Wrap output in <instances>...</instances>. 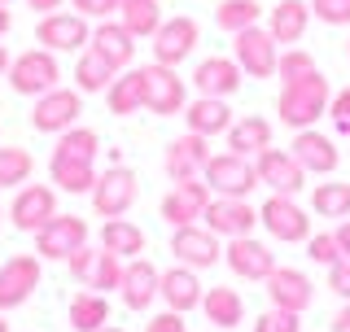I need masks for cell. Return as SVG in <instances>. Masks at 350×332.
<instances>
[{
    "label": "cell",
    "instance_id": "cell-3",
    "mask_svg": "<svg viewBox=\"0 0 350 332\" xmlns=\"http://www.w3.org/2000/svg\"><path fill=\"white\" fill-rule=\"evenodd\" d=\"M92 210L101 219H123L131 206H136V197H140V180H136V171L123 162H109V171L96 175V188L92 193Z\"/></svg>",
    "mask_w": 350,
    "mask_h": 332
},
{
    "label": "cell",
    "instance_id": "cell-39",
    "mask_svg": "<svg viewBox=\"0 0 350 332\" xmlns=\"http://www.w3.org/2000/svg\"><path fill=\"white\" fill-rule=\"evenodd\" d=\"M31 171H36V158L22 145H0V188H22Z\"/></svg>",
    "mask_w": 350,
    "mask_h": 332
},
{
    "label": "cell",
    "instance_id": "cell-53",
    "mask_svg": "<svg viewBox=\"0 0 350 332\" xmlns=\"http://www.w3.org/2000/svg\"><path fill=\"white\" fill-rule=\"evenodd\" d=\"M5 70H9V49L0 44V74H5Z\"/></svg>",
    "mask_w": 350,
    "mask_h": 332
},
{
    "label": "cell",
    "instance_id": "cell-45",
    "mask_svg": "<svg viewBox=\"0 0 350 332\" xmlns=\"http://www.w3.org/2000/svg\"><path fill=\"white\" fill-rule=\"evenodd\" d=\"M75 5V14L79 18H96V22H105V18H114L118 14V5L123 0H70Z\"/></svg>",
    "mask_w": 350,
    "mask_h": 332
},
{
    "label": "cell",
    "instance_id": "cell-17",
    "mask_svg": "<svg viewBox=\"0 0 350 332\" xmlns=\"http://www.w3.org/2000/svg\"><path fill=\"white\" fill-rule=\"evenodd\" d=\"M254 171H258V184H267L271 193H284V197H298L306 184L302 162L289 149H262L254 158Z\"/></svg>",
    "mask_w": 350,
    "mask_h": 332
},
{
    "label": "cell",
    "instance_id": "cell-55",
    "mask_svg": "<svg viewBox=\"0 0 350 332\" xmlns=\"http://www.w3.org/2000/svg\"><path fill=\"white\" fill-rule=\"evenodd\" d=\"M0 332H9V324H5V319H0Z\"/></svg>",
    "mask_w": 350,
    "mask_h": 332
},
{
    "label": "cell",
    "instance_id": "cell-15",
    "mask_svg": "<svg viewBox=\"0 0 350 332\" xmlns=\"http://www.w3.org/2000/svg\"><path fill=\"white\" fill-rule=\"evenodd\" d=\"M197 40H202V27H197V18H162V27L153 31V61L162 66H184V57L197 49Z\"/></svg>",
    "mask_w": 350,
    "mask_h": 332
},
{
    "label": "cell",
    "instance_id": "cell-41",
    "mask_svg": "<svg viewBox=\"0 0 350 332\" xmlns=\"http://www.w3.org/2000/svg\"><path fill=\"white\" fill-rule=\"evenodd\" d=\"M311 70H320V66H315V57L306 49H284L280 61H276L280 83H293V79H302V74H311Z\"/></svg>",
    "mask_w": 350,
    "mask_h": 332
},
{
    "label": "cell",
    "instance_id": "cell-10",
    "mask_svg": "<svg viewBox=\"0 0 350 332\" xmlns=\"http://www.w3.org/2000/svg\"><path fill=\"white\" fill-rule=\"evenodd\" d=\"M40 271H44L40 253H14L0 262V311H14L27 302L40 289Z\"/></svg>",
    "mask_w": 350,
    "mask_h": 332
},
{
    "label": "cell",
    "instance_id": "cell-7",
    "mask_svg": "<svg viewBox=\"0 0 350 332\" xmlns=\"http://www.w3.org/2000/svg\"><path fill=\"white\" fill-rule=\"evenodd\" d=\"M66 267H70V275L79 284H88L92 293H109V289H118L123 284V258L118 253H109V249H88L79 245L66 258Z\"/></svg>",
    "mask_w": 350,
    "mask_h": 332
},
{
    "label": "cell",
    "instance_id": "cell-32",
    "mask_svg": "<svg viewBox=\"0 0 350 332\" xmlns=\"http://www.w3.org/2000/svg\"><path fill=\"white\" fill-rule=\"evenodd\" d=\"M101 249L118 253L123 262L140 258V253H145V227H136L131 219H105V227H101Z\"/></svg>",
    "mask_w": 350,
    "mask_h": 332
},
{
    "label": "cell",
    "instance_id": "cell-56",
    "mask_svg": "<svg viewBox=\"0 0 350 332\" xmlns=\"http://www.w3.org/2000/svg\"><path fill=\"white\" fill-rule=\"evenodd\" d=\"M0 5H14V0H0Z\"/></svg>",
    "mask_w": 350,
    "mask_h": 332
},
{
    "label": "cell",
    "instance_id": "cell-51",
    "mask_svg": "<svg viewBox=\"0 0 350 332\" xmlns=\"http://www.w3.org/2000/svg\"><path fill=\"white\" fill-rule=\"evenodd\" d=\"M333 332H350V306H342V311L333 315V324H328Z\"/></svg>",
    "mask_w": 350,
    "mask_h": 332
},
{
    "label": "cell",
    "instance_id": "cell-24",
    "mask_svg": "<svg viewBox=\"0 0 350 332\" xmlns=\"http://www.w3.org/2000/svg\"><path fill=\"white\" fill-rule=\"evenodd\" d=\"M289 153L302 162V171H306V175H333V171H337V162H342L337 145L324 136V131H315V127H302L298 136H293Z\"/></svg>",
    "mask_w": 350,
    "mask_h": 332
},
{
    "label": "cell",
    "instance_id": "cell-26",
    "mask_svg": "<svg viewBox=\"0 0 350 332\" xmlns=\"http://www.w3.org/2000/svg\"><path fill=\"white\" fill-rule=\"evenodd\" d=\"M202 284H197V271L193 267H184V262H175L171 271H162V289L158 297L167 302V311H180V315H189L202 306Z\"/></svg>",
    "mask_w": 350,
    "mask_h": 332
},
{
    "label": "cell",
    "instance_id": "cell-11",
    "mask_svg": "<svg viewBox=\"0 0 350 332\" xmlns=\"http://www.w3.org/2000/svg\"><path fill=\"white\" fill-rule=\"evenodd\" d=\"M258 223L267 227L276 240H284V245H298V240L311 236V219H306V210L293 202V197H284V193H271L267 202H262Z\"/></svg>",
    "mask_w": 350,
    "mask_h": 332
},
{
    "label": "cell",
    "instance_id": "cell-42",
    "mask_svg": "<svg viewBox=\"0 0 350 332\" xmlns=\"http://www.w3.org/2000/svg\"><path fill=\"white\" fill-rule=\"evenodd\" d=\"M254 332H302V315L271 306V311H262V315L254 319Z\"/></svg>",
    "mask_w": 350,
    "mask_h": 332
},
{
    "label": "cell",
    "instance_id": "cell-43",
    "mask_svg": "<svg viewBox=\"0 0 350 332\" xmlns=\"http://www.w3.org/2000/svg\"><path fill=\"white\" fill-rule=\"evenodd\" d=\"M306 253H311V262H320V267H333V262H342V245H337L333 232L306 236Z\"/></svg>",
    "mask_w": 350,
    "mask_h": 332
},
{
    "label": "cell",
    "instance_id": "cell-37",
    "mask_svg": "<svg viewBox=\"0 0 350 332\" xmlns=\"http://www.w3.org/2000/svg\"><path fill=\"white\" fill-rule=\"evenodd\" d=\"M311 210H315L320 219H350V184H342V180L315 184Z\"/></svg>",
    "mask_w": 350,
    "mask_h": 332
},
{
    "label": "cell",
    "instance_id": "cell-46",
    "mask_svg": "<svg viewBox=\"0 0 350 332\" xmlns=\"http://www.w3.org/2000/svg\"><path fill=\"white\" fill-rule=\"evenodd\" d=\"M328 289H333L350 306V258H342V262H333V267H328Z\"/></svg>",
    "mask_w": 350,
    "mask_h": 332
},
{
    "label": "cell",
    "instance_id": "cell-40",
    "mask_svg": "<svg viewBox=\"0 0 350 332\" xmlns=\"http://www.w3.org/2000/svg\"><path fill=\"white\" fill-rule=\"evenodd\" d=\"M262 14V5L258 0H219V9H215V22H219V31H228V36H237V31H245V27H254Z\"/></svg>",
    "mask_w": 350,
    "mask_h": 332
},
{
    "label": "cell",
    "instance_id": "cell-31",
    "mask_svg": "<svg viewBox=\"0 0 350 332\" xmlns=\"http://www.w3.org/2000/svg\"><path fill=\"white\" fill-rule=\"evenodd\" d=\"M49 180L62 188V193H92L96 188V166L92 162H83V158H57L53 153L49 158Z\"/></svg>",
    "mask_w": 350,
    "mask_h": 332
},
{
    "label": "cell",
    "instance_id": "cell-34",
    "mask_svg": "<svg viewBox=\"0 0 350 332\" xmlns=\"http://www.w3.org/2000/svg\"><path fill=\"white\" fill-rule=\"evenodd\" d=\"M118 22H123L136 40H153V31L162 27V5L158 0H123V5H118Z\"/></svg>",
    "mask_w": 350,
    "mask_h": 332
},
{
    "label": "cell",
    "instance_id": "cell-49",
    "mask_svg": "<svg viewBox=\"0 0 350 332\" xmlns=\"http://www.w3.org/2000/svg\"><path fill=\"white\" fill-rule=\"evenodd\" d=\"M333 236H337V245H342V258H350V219H342V227H337Z\"/></svg>",
    "mask_w": 350,
    "mask_h": 332
},
{
    "label": "cell",
    "instance_id": "cell-25",
    "mask_svg": "<svg viewBox=\"0 0 350 332\" xmlns=\"http://www.w3.org/2000/svg\"><path fill=\"white\" fill-rule=\"evenodd\" d=\"M241 66L232 57H206V61H197V70H193V87H197V96H232L237 87H241Z\"/></svg>",
    "mask_w": 350,
    "mask_h": 332
},
{
    "label": "cell",
    "instance_id": "cell-8",
    "mask_svg": "<svg viewBox=\"0 0 350 332\" xmlns=\"http://www.w3.org/2000/svg\"><path fill=\"white\" fill-rule=\"evenodd\" d=\"M79 245H88V219L79 215H53L36 232V253L44 262H66Z\"/></svg>",
    "mask_w": 350,
    "mask_h": 332
},
{
    "label": "cell",
    "instance_id": "cell-44",
    "mask_svg": "<svg viewBox=\"0 0 350 332\" xmlns=\"http://www.w3.org/2000/svg\"><path fill=\"white\" fill-rule=\"evenodd\" d=\"M311 18L324 27H350V0H311Z\"/></svg>",
    "mask_w": 350,
    "mask_h": 332
},
{
    "label": "cell",
    "instance_id": "cell-21",
    "mask_svg": "<svg viewBox=\"0 0 350 332\" xmlns=\"http://www.w3.org/2000/svg\"><path fill=\"white\" fill-rule=\"evenodd\" d=\"M158 289H162V271L153 267L149 258L123 262V284H118V297H123L127 311H149V306L158 302Z\"/></svg>",
    "mask_w": 350,
    "mask_h": 332
},
{
    "label": "cell",
    "instance_id": "cell-28",
    "mask_svg": "<svg viewBox=\"0 0 350 332\" xmlns=\"http://www.w3.org/2000/svg\"><path fill=\"white\" fill-rule=\"evenodd\" d=\"M184 127L197 131V136H228L232 127V109H228L224 96H197V101L184 105Z\"/></svg>",
    "mask_w": 350,
    "mask_h": 332
},
{
    "label": "cell",
    "instance_id": "cell-58",
    "mask_svg": "<svg viewBox=\"0 0 350 332\" xmlns=\"http://www.w3.org/2000/svg\"><path fill=\"white\" fill-rule=\"evenodd\" d=\"M346 57H350V44H346Z\"/></svg>",
    "mask_w": 350,
    "mask_h": 332
},
{
    "label": "cell",
    "instance_id": "cell-1",
    "mask_svg": "<svg viewBox=\"0 0 350 332\" xmlns=\"http://www.w3.org/2000/svg\"><path fill=\"white\" fill-rule=\"evenodd\" d=\"M328 101H333V87L320 70L302 74L293 83H280V96H276V114L284 127L302 131V127H315L320 118L328 114Z\"/></svg>",
    "mask_w": 350,
    "mask_h": 332
},
{
    "label": "cell",
    "instance_id": "cell-9",
    "mask_svg": "<svg viewBox=\"0 0 350 332\" xmlns=\"http://www.w3.org/2000/svg\"><path fill=\"white\" fill-rule=\"evenodd\" d=\"M189 105V92H184V79L175 66H162L153 61L145 66V109L158 118H171V114H184Z\"/></svg>",
    "mask_w": 350,
    "mask_h": 332
},
{
    "label": "cell",
    "instance_id": "cell-38",
    "mask_svg": "<svg viewBox=\"0 0 350 332\" xmlns=\"http://www.w3.org/2000/svg\"><path fill=\"white\" fill-rule=\"evenodd\" d=\"M57 158H83V162H96V153H101V136H96L92 127H79L75 123L70 131H62L57 136Z\"/></svg>",
    "mask_w": 350,
    "mask_h": 332
},
{
    "label": "cell",
    "instance_id": "cell-13",
    "mask_svg": "<svg viewBox=\"0 0 350 332\" xmlns=\"http://www.w3.org/2000/svg\"><path fill=\"white\" fill-rule=\"evenodd\" d=\"M202 223L215 232L219 240H232V236H250L258 223V210L250 206V197H211Z\"/></svg>",
    "mask_w": 350,
    "mask_h": 332
},
{
    "label": "cell",
    "instance_id": "cell-50",
    "mask_svg": "<svg viewBox=\"0 0 350 332\" xmlns=\"http://www.w3.org/2000/svg\"><path fill=\"white\" fill-rule=\"evenodd\" d=\"M27 5H31V9H40V18H44V14H57L66 0H27Z\"/></svg>",
    "mask_w": 350,
    "mask_h": 332
},
{
    "label": "cell",
    "instance_id": "cell-2",
    "mask_svg": "<svg viewBox=\"0 0 350 332\" xmlns=\"http://www.w3.org/2000/svg\"><path fill=\"white\" fill-rule=\"evenodd\" d=\"M9 87H14L18 96H44V92H53L62 79V66H57V53H49V49H27V53H18L14 61H9Z\"/></svg>",
    "mask_w": 350,
    "mask_h": 332
},
{
    "label": "cell",
    "instance_id": "cell-18",
    "mask_svg": "<svg viewBox=\"0 0 350 332\" xmlns=\"http://www.w3.org/2000/svg\"><path fill=\"white\" fill-rule=\"evenodd\" d=\"M206 162H211V140L197 136V131H184L180 140H171V145H167V158H162V166H167V175H171V184L202 180Z\"/></svg>",
    "mask_w": 350,
    "mask_h": 332
},
{
    "label": "cell",
    "instance_id": "cell-23",
    "mask_svg": "<svg viewBox=\"0 0 350 332\" xmlns=\"http://www.w3.org/2000/svg\"><path fill=\"white\" fill-rule=\"evenodd\" d=\"M88 49L101 53V57L114 66V70H131V61H136V36L123 27V22L105 18L92 27V40H88Z\"/></svg>",
    "mask_w": 350,
    "mask_h": 332
},
{
    "label": "cell",
    "instance_id": "cell-5",
    "mask_svg": "<svg viewBox=\"0 0 350 332\" xmlns=\"http://www.w3.org/2000/svg\"><path fill=\"white\" fill-rule=\"evenodd\" d=\"M202 180L211 184L215 197H250L258 188V171L250 158H241V153H211V162H206Z\"/></svg>",
    "mask_w": 350,
    "mask_h": 332
},
{
    "label": "cell",
    "instance_id": "cell-29",
    "mask_svg": "<svg viewBox=\"0 0 350 332\" xmlns=\"http://www.w3.org/2000/svg\"><path fill=\"white\" fill-rule=\"evenodd\" d=\"M306 27H311V0H280V5L271 9V18H267L271 40L289 44V49L306 36Z\"/></svg>",
    "mask_w": 350,
    "mask_h": 332
},
{
    "label": "cell",
    "instance_id": "cell-19",
    "mask_svg": "<svg viewBox=\"0 0 350 332\" xmlns=\"http://www.w3.org/2000/svg\"><path fill=\"white\" fill-rule=\"evenodd\" d=\"M211 184L206 180H184L175 184L167 197H162V219H167L171 227H184V223H202L206 206H211Z\"/></svg>",
    "mask_w": 350,
    "mask_h": 332
},
{
    "label": "cell",
    "instance_id": "cell-33",
    "mask_svg": "<svg viewBox=\"0 0 350 332\" xmlns=\"http://www.w3.org/2000/svg\"><path fill=\"white\" fill-rule=\"evenodd\" d=\"M202 315L211 319L215 328H241V319H245V302H241L237 289H206L202 293Z\"/></svg>",
    "mask_w": 350,
    "mask_h": 332
},
{
    "label": "cell",
    "instance_id": "cell-12",
    "mask_svg": "<svg viewBox=\"0 0 350 332\" xmlns=\"http://www.w3.org/2000/svg\"><path fill=\"white\" fill-rule=\"evenodd\" d=\"M171 253H175V262H184V267L206 271V267H215V262L224 258V245H219V236L206 223H184V227L171 232Z\"/></svg>",
    "mask_w": 350,
    "mask_h": 332
},
{
    "label": "cell",
    "instance_id": "cell-4",
    "mask_svg": "<svg viewBox=\"0 0 350 332\" xmlns=\"http://www.w3.org/2000/svg\"><path fill=\"white\" fill-rule=\"evenodd\" d=\"M232 61L241 66V74L250 79H271L276 74V61H280V44L271 40L267 27H245L232 36Z\"/></svg>",
    "mask_w": 350,
    "mask_h": 332
},
{
    "label": "cell",
    "instance_id": "cell-14",
    "mask_svg": "<svg viewBox=\"0 0 350 332\" xmlns=\"http://www.w3.org/2000/svg\"><path fill=\"white\" fill-rule=\"evenodd\" d=\"M36 40L49 53H79V49H88V40H92V27H88V18L57 9V14H44L36 22Z\"/></svg>",
    "mask_w": 350,
    "mask_h": 332
},
{
    "label": "cell",
    "instance_id": "cell-20",
    "mask_svg": "<svg viewBox=\"0 0 350 332\" xmlns=\"http://www.w3.org/2000/svg\"><path fill=\"white\" fill-rule=\"evenodd\" d=\"M224 262L232 267V275H241V280H267V275L276 271V253L262 245V240H254V232L228 240Z\"/></svg>",
    "mask_w": 350,
    "mask_h": 332
},
{
    "label": "cell",
    "instance_id": "cell-57",
    "mask_svg": "<svg viewBox=\"0 0 350 332\" xmlns=\"http://www.w3.org/2000/svg\"><path fill=\"white\" fill-rule=\"evenodd\" d=\"M0 223H5V210H0Z\"/></svg>",
    "mask_w": 350,
    "mask_h": 332
},
{
    "label": "cell",
    "instance_id": "cell-16",
    "mask_svg": "<svg viewBox=\"0 0 350 332\" xmlns=\"http://www.w3.org/2000/svg\"><path fill=\"white\" fill-rule=\"evenodd\" d=\"M53 215H57V193L49 184H22L18 197L9 202V223L18 232H40Z\"/></svg>",
    "mask_w": 350,
    "mask_h": 332
},
{
    "label": "cell",
    "instance_id": "cell-30",
    "mask_svg": "<svg viewBox=\"0 0 350 332\" xmlns=\"http://www.w3.org/2000/svg\"><path fill=\"white\" fill-rule=\"evenodd\" d=\"M228 149L241 153V158H258L262 149H271V123L258 118V114L232 118V127H228Z\"/></svg>",
    "mask_w": 350,
    "mask_h": 332
},
{
    "label": "cell",
    "instance_id": "cell-47",
    "mask_svg": "<svg viewBox=\"0 0 350 332\" xmlns=\"http://www.w3.org/2000/svg\"><path fill=\"white\" fill-rule=\"evenodd\" d=\"M328 118L337 123V131H346V136H350V87H342V92L328 101Z\"/></svg>",
    "mask_w": 350,
    "mask_h": 332
},
{
    "label": "cell",
    "instance_id": "cell-27",
    "mask_svg": "<svg viewBox=\"0 0 350 332\" xmlns=\"http://www.w3.org/2000/svg\"><path fill=\"white\" fill-rule=\"evenodd\" d=\"M105 105L114 118H131L145 109V66H131V70H118L114 83L105 87Z\"/></svg>",
    "mask_w": 350,
    "mask_h": 332
},
{
    "label": "cell",
    "instance_id": "cell-35",
    "mask_svg": "<svg viewBox=\"0 0 350 332\" xmlns=\"http://www.w3.org/2000/svg\"><path fill=\"white\" fill-rule=\"evenodd\" d=\"M109 324L105 293H75L70 297V328L75 332H101Z\"/></svg>",
    "mask_w": 350,
    "mask_h": 332
},
{
    "label": "cell",
    "instance_id": "cell-52",
    "mask_svg": "<svg viewBox=\"0 0 350 332\" xmlns=\"http://www.w3.org/2000/svg\"><path fill=\"white\" fill-rule=\"evenodd\" d=\"M14 31V14H9V5H0V40Z\"/></svg>",
    "mask_w": 350,
    "mask_h": 332
},
{
    "label": "cell",
    "instance_id": "cell-22",
    "mask_svg": "<svg viewBox=\"0 0 350 332\" xmlns=\"http://www.w3.org/2000/svg\"><path fill=\"white\" fill-rule=\"evenodd\" d=\"M262 284H267L271 306H280V311L302 315L306 306L315 302V284L306 280V271H298V267H276V271H271Z\"/></svg>",
    "mask_w": 350,
    "mask_h": 332
},
{
    "label": "cell",
    "instance_id": "cell-36",
    "mask_svg": "<svg viewBox=\"0 0 350 332\" xmlns=\"http://www.w3.org/2000/svg\"><path fill=\"white\" fill-rule=\"evenodd\" d=\"M114 66H109L101 53H92V49H83L79 53V61H75V87L79 92H105L109 83H114Z\"/></svg>",
    "mask_w": 350,
    "mask_h": 332
},
{
    "label": "cell",
    "instance_id": "cell-48",
    "mask_svg": "<svg viewBox=\"0 0 350 332\" xmlns=\"http://www.w3.org/2000/svg\"><path fill=\"white\" fill-rule=\"evenodd\" d=\"M145 332H189V324H184V315L180 311H162V315H153Z\"/></svg>",
    "mask_w": 350,
    "mask_h": 332
},
{
    "label": "cell",
    "instance_id": "cell-54",
    "mask_svg": "<svg viewBox=\"0 0 350 332\" xmlns=\"http://www.w3.org/2000/svg\"><path fill=\"white\" fill-rule=\"evenodd\" d=\"M101 332H123V328H109V324H105V328H101Z\"/></svg>",
    "mask_w": 350,
    "mask_h": 332
},
{
    "label": "cell",
    "instance_id": "cell-6",
    "mask_svg": "<svg viewBox=\"0 0 350 332\" xmlns=\"http://www.w3.org/2000/svg\"><path fill=\"white\" fill-rule=\"evenodd\" d=\"M79 87H53V92L36 96V109H31V127L44 131V136H62V131H70L75 123H79L83 105H79Z\"/></svg>",
    "mask_w": 350,
    "mask_h": 332
}]
</instances>
